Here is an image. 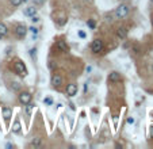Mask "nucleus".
<instances>
[{
    "instance_id": "9d476101",
    "label": "nucleus",
    "mask_w": 153,
    "mask_h": 149,
    "mask_svg": "<svg viewBox=\"0 0 153 149\" xmlns=\"http://www.w3.org/2000/svg\"><path fill=\"white\" fill-rule=\"evenodd\" d=\"M1 113H3L4 121H6L7 124H10V119H11V117H12V108H10V107H7V106H4V107L1 108Z\"/></svg>"
},
{
    "instance_id": "cd10ccee",
    "label": "nucleus",
    "mask_w": 153,
    "mask_h": 149,
    "mask_svg": "<svg viewBox=\"0 0 153 149\" xmlns=\"http://www.w3.org/2000/svg\"><path fill=\"white\" fill-rule=\"evenodd\" d=\"M10 53H11V48H7L6 49V54L7 56H10Z\"/></svg>"
},
{
    "instance_id": "f03ea898",
    "label": "nucleus",
    "mask_w": 153,
    "mask_h": 149,
    "mask_svg": "<svg viewBox=\"0 0 153 149\" xmlns=\"http://www.w3.org/2000/svg\"><path fill=\"white\" fill-rule=\"evenodd\" d=\"M129 12H130V7H129L126 3H122L115 8L114 15H115L117 19H123V18H126V16L129 15Z\"/></svg>"
},
{
    "instance_id": "6ab92c4d",
    "label": "nucleus",
    "mask_w": 153,
    "mask_h": 149,
    "mask_svg": "<svg viewBox=\"0 0 153 149\" xmlns=\"http://www.w3.org/2000/svg\"><path fill=\"white\" fill-rule=\"evenodd\" d=\"M44 103H45L46 106H51V105H53V99H51L50 96H48V98L44 99Z\"/></svg>"
},
{
    "instance_id": "e433bc0d",
    "label": "nucleus",
    "mask_w": 153,
    "mask_h": 149,
    "mask_svg": "<svg viewBox=\"0 0 153 149\" xmlns=\"http://www.w3.org/2000/svg\"><path fill=\"white\" fill-rule=\"evenodd\" d=\"M150 1H152V3H153V0H150Z\"/></svg>"
},
{
    "instance_id": "1a4fd4ad",
    "label": "nucleus",
    "mask_w": 153,
    "mask_h": 149,
    "mask_svg": "<svg viewBox=\"0 0 153 149\" xmlns=\"http://www.w3.org/2000/svg\"><path fill=\"white\" fill-rule=\"evenodd\" d=\"M50 83H51V86L54 87V88L61 87V84H62V77H61V75H58V73H53Z\"/></svg>"
},
{
    "instance_id": "473e14b6",
    "label": "nucleus",
    "mask_w": 153,
    "mask_h": 149,
    "mask_svg": "<svg viewBox=\"0 0 153 149\" xmlns=\"http://www.w3.org/2000/svg\"><path fill=\"white\" fill-rule=\"evenodd\" d=\"M150 71L153 72V63H152V65H150Z\"/></svg>"
},
{
    "instance_id": "bb28decb",
    "label": "nucleus",
    "mask_w": 153,
    "mask_h": 149,
    "mask_svg": "<svg viewBox=\"0 0 153 149\" xmlns=\"http://www.w3.org/2000/svg\"><path fill=\"white\" fill-rule=\"evenodd\" d=\"M87 89H88V83L84 84V94H87Z\"/></svg>"
},
{
    "instance_id": "c85d7f7f",
    "label": "nucleus",
    "mask_w": 153,
    "mask_h": 149,
    "mask_svg": "<svg viewBox=\"0 0 153 149\" xmlns=\"http://www.w3.org/2000/svg\"><path fill=\"white\" fill-rule=\"evenodd\" d=\"M12 146H14V145H12V144H11V142H7V144H6V148H8V149H10V148H12Z\"/></svg>"
},
{
    "instance_id": "5701e85b",
    "label": "nucleus",
    "mask_w": 153,
    "mask_h": 149,
    "mask_svg": "<svg viewBox=\"0 0 153 149\" xmlns=\"http://www.w3.org/2000/svg\"><path fill=\"white\" fill-rule=\"evenodd\" d=\"M87 25H88V27H89V29H95V22H94V20L92 19H89L88 20V22H87Z\"/></svg>"
},
{
    "instance_id": "2f4dec72",
    "label": "nucleus",
    "mask_w": 153,
    "mask_h": 149,
    "mask_svg": "<svg viewBox=\"0 0 153 149\" xmlns=\"http://www.w3.org/2000/svg\"><path fill=\"white\" fill-rule=\"evenodd\" d=\"M121 1H123V3H128V1H130V0H121Z\"/></svg>"
},
{
    "instance_id": "f8f14e48",
    "label": "nucleus",
    "mask_w": 153,
    "mask_h": 149,
    "mask_svg": "<svg viewBox=\"0 0 153 149\" xmlns=\"http://www.w3.org/2000/svg\"><path fill=\"white\" fill-rule=\"evenodd\" d=\"M128 33H129V30L126 29V27H119V29L117 30V37H118L119 39H125L128 37Z\"/></svg>"
},
{
    "instance_id": "f704fd0d",
    "label": "nucleus",
    "mask_w": 153,
    "mask_h": 149,
    "mask_svg": "<svg viewBox=\"0 0 153 149\" xmlns=\"http://www.w3.org/2000/svg\"><path fill=\"white\" fill-rule=\"evenodd\" d=\"M86 1H89V3H91V1H92V0H86Z\"/></svg>"
},
{
    "instance_id": "7c9ffc66",
    "label": "nucleus",
    "mask_w": 153,
    "mask_h": 149,
    "mask_svg": "<svg viewBox=\"0 0 153 149\" xmlns=\"http://www.w3.org/2000/svg\"><path fill=\"white\" fill-rule=\"evenodd\" d=\"M86 71H87V72H91V71H92V68H91V67H87Z\"/></svg>"
},
{
    "instance_id": "423d86ee",
    "label": "nucleus",
    "mask_w": 153,
    "mask_h": 149,
    "mask_svg": "<svg viewBox=\"0 0 153 149\" xmlns=\"http://www.w3.org/2000/svg\"><path fill=\"white\" fill-rule=\"evenodd\" d=\"M77 91H79V87H77V84H75V83H70V84H68V86H67L65 94H67L69 98H73V96L77 95Z\"/></svg>"
},
{
    "instance_id": "39448f33",
    "label": "nucleus",
    "mask_w": 153,
    "mask_h": 149,
    "mask_svg": "<svg viewBox=\"0 0 153 149\" xmlns=\"http://www.w3.org/2000/svg\"><path fill=\"white\" fill-rule=\"evenodd\" d=\"M18 99H19V103H20V105L26 106V105H29L30 102H31L33 95L30 94V92H27V91H20L19 95H18Z\"/></svg>"
},
{
    "instance_id": "f257e3e1",
    "label": "nucleus",
    "mask_w": 153,
    "mask_h": 149,
    "mask_svg": "<svg viewBox=\"0 0 153 149\" xmlns=\"http://www.w3.org/2000/svg\"><path fill=\"white\" fill-rule=\"evenodd\" d=\"M12 71L16 73V75H18V76H20V77H26V76H27V73H29L26 64L23 63L22 60H19V58H15V60H14Z\"/></svg>"
},
{
    "instance_id": "c9c22d12",
    "label": "nucleus",
    "mask_w": 153,
    "mask_h": 149,
    "mask_svg": "<svg viewBox=\"0 0 153 149\" xmlns=\"http://www.w3.org/2000/svg\"><path fill=\"white\" fill-rule=\"evenodd\" d=\"M152 25H153V16H152Z\"/></svg>"
},
{
    "instance_id": "7ed1b4c3",
    "label": "nucleus",
    "mask_w": 153,
    "mask_h": 149,
    "mask_svg": "<svg viewBox=\"0 0 153 149\" xmlns=\"http://www.w3.org/2000/svg\"><path fill=\"white\" fill-rule=\"evenodd\" d=\"M27 27H26L25 23H18V25L15 26V29H14V34H15V37L18 39H23L26 37V34H27Z\"/></svg>"
},
{
    "instance_id": "b1692460",
    "label": "nucleus",
    "mask_w": 153,
    "mask_h": 149,
    "mask_svg": "<svg viewBox=\"0 0 153 149\" xmlns=\"http://www.w3.org/2000/svg\"><path fill=\"white\" fill-rule=\"evenodd\" d=\"M77 35H79L80 38H86L87 37V34L83 31V30H77Z\"/></svg>"
},
{
    "instance_id": "0eeeda50",
    "label": "nucleus",
    "mask_w": 153,
    "mask_h": 149,
    "mask_svg": "<svg viewBox=\"0 0 153 149\" xmlns=\"http://www.w3.org/2000/svg\"><path fill=\"white\" fill-rule=\"evenodd\" d=\"M107 80H109V83H118V81H121V80H122V76H121V73H119V72L112 71V72L109 73Z\"/></svg>"
},
{
    "instance_id": "9b49d317",
    "label": "nucleus",
    "mask_w": 153,
    "mask_h": 149,
    "mask_svg": "<svg viewBox=\"0 0 153 149\" xmlns=\"http://www.w3.org/2000/svg\"><path fill=\"white\" fill-rule=\"evenodd\" d=\"M37 11H38V8H35L34 6H29V7H26L25 10H23V15L31 18V16L37 15Z\"/></svg>"
},
{
    "instance_id": "2eb2a0df",
    "label": "nucleus",
    "mask_w": 153,
    "mask_h": 149,
    "mask_svg": "<svg viewBox=\"0 0 153 149\" xmlns=\"http://www.w3.org/2000/svg\"><path fill=\"white\" fill-rule=\"evenodd\" d=\"M10 3L12 7H19L23 3V0H10Z\"/></svg>"
},
{
    "instance_id": "4468645a",
    "label": "nucleus",
    "mask_w": 153,
    "mask_h": 149,
    "mask_svg": "<svg viewBox=\"0 0 153 149\" xmlns=\"http://www.w3.org/2000/svg\"><path fill=\"white\" fill-rule=\"evenodd\" d=\"M20 130H22L20 122H19V119H16L15 122H14V125H12V133H14V134H19Z\"/></svg>"
},
{
    "instance_id": "c756f323",
    "label": "nucleus",
    "mask_w": 153,
    "mask_h": 149,
    "mask_svg": "<svg viewBox=\"0 0 153 149\" xmlns=\"http://www.w3.org/2000/svg\"><path fill=\"white\" fill-rule=\"evenodd\" d=\"M149 137H150V138H153V126L150 127V133H149Z\"/></svg>"
},
{
    "instance_id": "412c9836",
    "label": "nucleus",
    "mask_w": 153,
    "mask_h": 149,
    "mask_svg": "<svg viewBox=\"0 0 153 149\" xmlns=\"http://www.w3.org/2000/svg\"><path fill=\"white\" fill-rule=\"evenodd\" d=\"M33 107H34V105H31V102H30L29 105H26V113H27V114H30V113H31V110H33Z\"/></svg>"
},
{
    "instance_id": "72a5a7b5",
    "label": "nucleus",
    "mask_w": 153,
    "mask_h": 149,
    "mask_svg": "<svg viewBox=\"0 0 153 149\" xmlns=\"http://www.w3.org/2000/svg\"><path fill=\"white\" fill-rule=\"evenodd\" d=\"M26 1H29V0H23V3H26Z\"/></svg>"
},
{
    "instance_id": "a211bd4d",
    "label": "nucleus",
    "mask_w": 153,
    "mask_h": 149,
    "mask_svg": "<svg viewBox=\"0 0 153 149\" xmlns=\"http://www.w3.org/2000/svg\"><path fill=\"white\" fill-rule=\"evenodd\" d=\"M30 56H31V58L33 60H35L37 58V48H33V49H30Z\"/></svg>"
},
{
    "instance_id": "393cba45",
    "label": "nucleus",
    "mask_w": 153,
    "mask_h": 149,
    "mask_svg": "<svg viewBox=\"0 0 153 149\" xmlns=\"http://www.w3.org/2000/svg\"><path fill=\"white\" fill-rule=\"evenodd\" d=\"M126 122H128L129 125H134V122H136V119H134L133 117H128V119H126Z\"/></svg>"
},
{
    "instance_id": "6e6552de",
    "label": "nucleus",
    "mask_w": 153,
    "mask_h": 149,
    "mask_svg": "<svg viewBox=\"0 0 153 149\" xmlns=\"http://www.w3.org/2000/svg\"><path fill=\"white\" fill-rule=\"evenodd\" d=\"M56 49H57L58 52H61V53H68V52H69V46H68L67 42L62 41V39L56 42Z\"/></svg>"
},
{
    "instance_id": "20e7f679",
    "label": "nucleus",
    "mask_w": 153,
    "mask_h": 149,
    "mask_svg": "<svg viewBox=\"0 0 153 149\" xmlns=\"http://www.w3.org/2000/svg\"><path fill=\"white\" fill-rule=\"evenodd\" d=\"M103 48H104V44H103V41L100 38H96L92 41V44H91V52L95 54L100 53V52L103 50Z\"/></svg>"
},
{
    "instance_id": "ddd939ff",
    "label": "nucleus",
    "mask_w": 153,
    "mask_h": 149,
    "mask_svg": "<svg viewBox=\"0 0 153 149\" xmlns=\"http://www.w3.org/2000/svg\"><path fill=\"white\" fill-rule=\"evenodd\" d=\"M7 34H8V27H7L6 23L1 22V23H0V39L4 38Z\"/></svg>"
},
{
    "instance_id": "aec40b11",
    "label": "nucleus",
    "mask_w": 153,
    "mask_h": 149,
    "mask_svg": "<svg viewBox=\"0 0 153 149\" xmlns=\"http://www.w3.org/2000/svg\"><path fill=\"white\" fill-rule=\"evenodd\" d=\"M31 145L33 146H39V145H41V138H38V137H37V138H34L31 141Z\"/></svg>"
},
{
    "instance_id": "dca6fc26",
    "label": "nucleus",
    "mask_w": 153,
    "mask_h": 149,
    "mask_svg": "<svg viewBox=\"0 0 153 149\" xmlns=\"http://www.w3.org/2000/svg\"><path fill=\"white\" fill-rule=\"evenodd\" d=\"M11 88H12L14 91H19V89H20V84L18 81H14V83H11Z\"/></svg>"
},
{
    "instance_id": "f3484780",
    "label": "nucleus",
    "mask_w": 153,
    "mask_h": 149,
    "mask_svg": "<svg viewBox=\"0 0 153 149\" xmlns=\"http://www.w3.org/2000/svg\"><path fill=\"white\" fill-rule=\"evenodd\" d=\"M29 30L30 33H31L33 35H38V33H39V29H37V27H34V26H31V27H29Z\"/></svg>"
},
{
    "instance_id": "a878e982",
    "label": "nucleus",
    "mask_w": 153,
    "mask_h": 149,
    "mask_svg": "<svg viewBox=\"0 0 153 149\" xmlns=\"http://www.w3.org/2000/svg\"><path fill=\"white\" fill-rule=\"evenodd\" d=\"M31 22H33V23H38V22H39V16H37V15L31 16Z\"/></svg>"
},
{
    "instance_id": "4be33fe9",
    "label": "nucleus",
    "mask_w": 153,
    "mask_h": 149,
    "mask_svg": "<svg viewBox=\"0 0 153 149\" xmlns=\"http://www.w3.org/2000/svg\"><path fill=\"white\" fill-rule=\"evenodd\" d=\"M33 3H34V6H44L45 0H33Z\"/></svg>"
}]
</instances>
